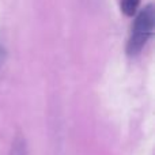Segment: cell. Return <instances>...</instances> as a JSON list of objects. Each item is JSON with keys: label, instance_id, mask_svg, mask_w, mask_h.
Listing matches in <instances>:
<instances>
[{"label": "cell", "instance_id": "6da1fadb", "mask_svg": "<svg viewBox=\"0 0 155 155\" xmlns=\"http://www.w3.org/2000/svg\"><path fill=\"white\" fill-rule=\"evenodd\" d=\"M154 23H155L154 7L151 4H148L144 10L140 11V14L137 15L136 21H135L132 35L128 41V45H127V53L129 56H136L143 49V46L147 44L148 38L153 34Z\"/></svg>", "mask_w": 155, "mask_h": 155}, {"label": "cell", "instance_id": "7a4b0ae2", "mask_svg": "<svg viewBox=\"0 0 155 155\" xmlns=\"http://www.w3.org/2000/svg\"><path fill=\"white\" fill-rule=\"evenodd\" d=\"M10 155H27V146H26V139L18 134L12 140L11 144Z\"/></svg>", "mask_w": 155, "mask_h": 155}, {"label": "cell", "instance_id": "3957f363", "mask_svg": "<svg viewBox=\"0 0 155 155\" xmlns=\"http://www.w3.org/2000/svg\"><path fill=\"white\" fill-rule=\"evenodd\" d=\"M140 0H121V10L125 15L132 16L139 7Z\"/></svg>", "mask_w": 155, "mask_h": 155}, {"label": "cell", "instance_id": "277c9868", "mask_svg": "<svg viewBox=\"0 0 155 155\" xmlns=\"http://www.w3.org/2000/svg\"><path fill=\"white\" fill-rule=\"evenodd\" d=\"M5 57H7V52H5L4 46L0 45V67H2L3 64H4L5 61Z\"/></svg>", "mask_w": 155, "mask_h": 155}]
</instances>
